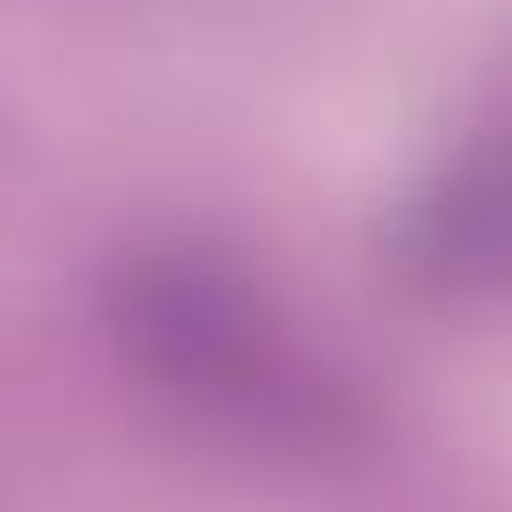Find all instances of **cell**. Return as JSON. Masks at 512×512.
I'll list each match as a JSON object with an SVG mask.
<instances>
[{"instance_id":"1","label":"cell","mask_w":512,"mask_h":512,"mask_svg":"<svg viewBox=\"0 0 512 512\" xmlns=\"http://www.w3.org/2000/svg\"><path fill=\"white\" fill-rule=\"evenodd\" d=\"M136 352L152 360V376H168L176 392H192L200 408H232L240 424L264 432H336V384L304 368L296 336L280 312H264V296L224 272V264H144L128 280L120 304Z\"/></svg>"},{"instance_id":"2","label":"cell","mask_w":512,"mask_h":512,"mask_svg":"<svg viewBox=\"0 0 512 512\" xmlns=\"http://www.w3.org/2000/svg\"><path fill=\"white\" fill-rule=\"evenodd\" d=\"M440 216H448V264L456 272L480 264V272H504L512 280V144H496L488 160H472L448 184Z\"/></svg>"}]
</instances>
